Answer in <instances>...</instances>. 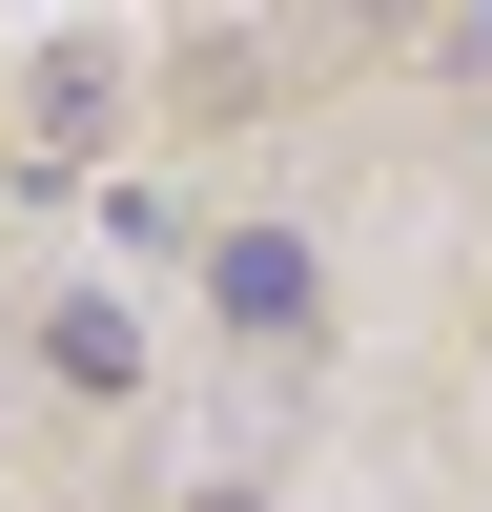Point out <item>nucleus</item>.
<instances>
[{"label": "nucleus", "instance_id": "1", "mask_svg": "<svg viewBox=\"0 0 492 512\" xmlns=\"http://www.w3.org/2000/svg\"><path fill=\"white\" fill-rule=\"evenodd\" d=\"M205 308H226L246 349H287V328H308L328 287H308V246H287V226H226V246H205Z\"/></svg>", "mask_w": 492, "mask_h": 512}, {"label": "nucleus", "instance_id": "2", "mask_svg": "<svg viewBox=\"0 0 492 512\" xmlns=\"http://www.w3.org/2000/svg\"><path fill=\"white\" fill-rule=\"evenodd\" d=\"M41 369H62V390H144V328H123V308H62Z\"/></svg>", "mask_w": 492, "mask_h": 512}]
</instances>
